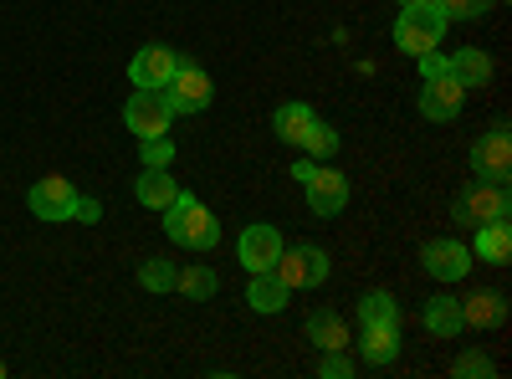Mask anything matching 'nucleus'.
I'll use <instances>...</instances> for the list:
<instances>
[{"mask_svg":"<svg viewBox=\"0 0 512 379\" xmlns=\"http://www.w3.org/2000/svg\"><path fill=\"white\" fill-rule=\"evenodd\" d=\"M159 216H164V231H169V241H175V246H190V251H210V246H216L221 241V221L216 216H210V205H200L195 195H175V200H169L164 210H159Z\"/></svg>","mask_w":512,"mask_h":379,"instance_id":"f257e3e1","label":"nucleus"},{"mask_svg":"<svg viewBox=\"0 0 512 379\" xmlns=\"http://www.w3.org/2000/svg\"><path fill=\"white\" fill-rule=\"evenodd\" d=\"M456 221L466 226H487V221H507L512 216V195H507V180H472L461 195H456Z\"/></svg>","mask_w":512,"mask_h":379,"instance_id":"f03ea898","label":"nucleus"},{"mask_svg":"<svg viewBox=\"0 0 512 379\" xmlns=\"http://www.w3.org/2000/svg\"><path fill=\"white\" fill-rule=\"evenodd\" d=\"M441 36H446V16L441 6H405V16L395 21V47L420 57V52H441Z\"/></svg>","mask_w":512,"mask_h":379,"instance_id":"7ed1b4c3","label":"nucleus"},{"mask_svg":"<svg viewBox=\"0 0 512 379\" xmlns=\"http://www.w3.org/2000/svg\"><path fill=\"white\" fill-rule=\"evenodd\" d=\"M159 93H164L169 113H205V108H210V98H216L210 77H205L200 67H190V62H180V67H175V77H169Z\"/></svg>","mask_w":512,"mask_h":379,"instance_id":"20e7f679","label":"nucleus"},{"mask_svg":"<svg viewBox=\"0 0 512 379\" xmlns=\"http://www.w3.org/2000/svg\"><path fill=\"white\" fill-rule=\"evenodd\" d=\"M169 103L159 88H139V98H128L123 108V123H128V134H139V139H154V134H169Z\"/></svg>","mask_w":512,"mask_h":379,"instance_id":"39448f33","label":"nucleus"},{"mask_svg":"<svg viewBox=\"0 0 512 379\" xmlns=\"http://www.w3.org/2000/svg\"><path fill=\"white\" fill-rule=\"evenodd\" d=\"M272 272L287 287H318V282H328V257L318 246H282V257H277Z\"/></svg>","mask_w":512,"mask_h":379,"instance_id":"423d86ee","label":"nucleus"},{"mask_svg":"<svg viewBox=\"0 0 512 379\" xmlns=\"http://www.w3.org/2000/svg\"><path fill=\"white\" fill-rule=\"evenodd\" d=\"M31 216L36 221H72L77 216V190L62 175H47L31 185Z\"/></svg>","mask_w":512,"mask_h":379,"instance_id":"0eeeda50","label":"nucleus"},{"mask_svg":"<svg viewBox=\"0 0 512 379\" xmlns=\"http://www.w3.org/2000/svg\"><path fill=\"white\" fill-rule=\"evenodd\" d=\"M472 170H477V180H507V170H512V139H507L502 123L472 144Z\"/></svg>","mask_w":512,"mask_h":379,"instance_id":"6e6552de","label":"nucleus"},{"mask_svg":"<svg viewBox=\"0 0 512 379\" xmlns=\"http://www.w3.org/2000/svg\"><path fill=\"white\" fill-rule=\"evenodd\" d=\"M461 103H466V88L451 77V72H441V77H425V93H420V113L425 118H436V123H451L456 113H461Z\"/></svg>","mask_w":512,"mask_h":379,"instance_id":"1a4fd4ad","label":"nucleus"},{"mask_svg":"<svg viewBox=\"0 0 512 379\" xmlns=\"http://www.w3.org/2000/svg\"><path fill=\"white\" fill-rule=\"evenodd\" d=\"M236 251H241L246 272H272L277 257H282V236H277V226H246Z\"/></svg>","mask_w":512,"mask_h":379,"instance_id":"9d476101","label":"nucleus"},{"mask_svg":"<svg viewBox=\"0 0 512 379\" xmlns=\"http://www.w3.org/2000/svg\"><path fill=\"white\" fill-rule=\"evenodd\" d=\"M420 262H425V272L441 277V282H461L466 272H472V246H461V241H431V246L420 251Z\"/></svg>","mask_w":512,"mask_h":379,"instance_id":"9b49d317","label":"nucleus"},{"mask_svg":"<svg viewBox=\"0 0 512 379\" xmlns=\"http://www.w3.org/2000/svg\"><path fill=\"white\" fill-rule=\"evenodd\" d=\"M303 185H308L313 216H338V210L349 205V175H338V170H313Z\"/></svg>","mask_w":512,"mask_h":379,"instance_id":"f8f14e48","label":"nucleus"},{"mask_svg":"<svg viewBox=\"0 0 512 379\" xmlns=\"http://www.w3.org/2000/svg\"><path fill=\"white\" fill-rule=\"evenodd\" d=\"M175 67H180V52L144 47V52H134V62H128V77H134V88H164V82L175 77Z\"/></svg>","mask_w":512,"mask_h":379,"instance_id":"ddd939ff","label":"nucleus"},{"mask_svg":"<svg viewBox=\"0 0 512 379\" xmlns=\"http://www.w3.org/2000/svg\"><path fill=\"white\" fill-rule=\"evenodd\" d=\"M472 257H482V262H492V267H507V262H512V226H507V221H487V226H477Z\"/></svg>","mask_w":512,"mask_h":379,"instance_id":"4468645a","label":"nucleus"},{"mask_svg":"<svg viewBox=\"0 0 512 379\" xmlns=\"http://www.w3.org/2000/svg\"><path fill=\"white\" fill-rule=\"evenodd\" d=\"M313 108L308 103H287V108H277V118H272V134H277V144H292V149H303V139H308V129H313Z\"/></svg>","mask_w":512,"mask_h":379,"instance_id":"2eb2a0df","label":"nucleus"},{"mask_svg":"<svg viewBox=\"0 0 512 379\" xmlns=\"http://www.w3.org/2000/svg\"><path fill=\"white\" fill-rule=\"evenodd\" d=\"M287 282L277 277V272H251V287H246V303L256 308V313H282L287 308Z\"/></svg>","mask_w":512,"mask_h":379,"instance_id":"dca6fc26","label":"nucleus"},{"mask_svg":"<svg viewBox=\"0 0 512 379\" xmlns=\"http://www.w3.org/2000/svg\"><path fill=\"white\" fill-rule=\"evenodd\" d=\"M507 318V298L502 292H477V298H461V328H497Z\"/></svg>","mask_w":512,"mask_h":379,"instance_id":"f3484780","label":"nucleus"},{"mask_svg":"<svg viewBox=\"0 0 512 379\" xmlns=\"http://www.w3.org/2000/svg\"><path fill=\"white\" fill-rule=\"evenodd\" d=\"M359 354H364L369 364H390V359H400V323H364V344H359Z\"/></svg>","mask_w":512,"mask_h":379,"instance_id":"a211bd4d","label":"nucleus"},{"mask_svg":"<svg viewBox=\"0 0 512 379\" xmlns=\"http://www.w3.org/2000/svg\"><path fill=\"white\" fill-rule=\"evenodd\" d=\"M446 72L461 82V88H482V82L492 77V57L477 52V47H461L456 57H446Z\"/></svg>","mask_w":512,"mask_h":379,"instance_id":"6ab92c4d","label":"nucleus"},{"mask_svg":"<svg viewBox=\"0 0 512 379\" xmlns=\"http://www.w3.org/2000/svg\"><path fill=\"white\" fill-rule=\"evenodd\" d=\"M134 195H139V205H144V210H164L169 200L180 195V185L169 180V170H149V164H144V175L134 180Z\"/></svg>","mask_w":512,"mask_h":379,"instance_id":"aec40b11","label":"nucleus"},{"mask_svg":"<svg viewBox=\"0 0 512 379\" xmlns=\"http://www.w3.org/2000/svg\"><path fill=\"white\" fill-rule=\"evenodd\" d=\"M425 328H431L436 339H456L461 333V298H446V292L431 298L425 303Z\"/></svg>","mask_w":512,"mask_h":379,"instance_id":"412c9836","label":"nucleus"},{"mask_svg":"<svg viewBox=\"0 0 512 379\" xmlns=\"http://www.w3.org/2000/svg\"><path fill=\"white\" fill-rule=\"evenodd\" d=\"M308 339L328 354V349H349V328H344V318L338 313H313L308 318Z\"/></svg>","mask_w":512,"mask_h":379,"instance_id":"4be33fe9","label":"nucleus"},{"mask_svg":"<svg viewBox=\"0 0 512 379\" xmlns=\"http://www.w3.org/2000/svg\"><path fill=\"white\" fill-rule=\"evenodd\" d=\"M175 287L185 292V298L205 303V298H216V272H210V267H190V272L175 277Z\"/></svg>","mask_w":512,"mask_h":379,"instance_id":"5701e85b","label":"nucleus"},{"mask_svg":"<svg viewBox=\"0 0 512 379\" xmlns=\"http://www.w3.org/2000/svg\"><path fill=\"white\" fill-rule=\"evenodd\" d=\"M359 323H400V303L390 298V292H369V298L359 303Z\"/></svg>","mask_w":512,"mask_h":379,"instance_id":"b1692460","label":"nucleus"},{"mask_svg":"<svg viewBox=\"0 0 512 379\" xmlns=\"http://www.w3.org/2000/svg\"><path fill=\"white\" fill-rule=\"evenodd\" d=\"M175 267H169L164 257H149L144 267H139V287H149V292H169V287H175Z\"/></svg>","mask_w":512,"mask_h":379,"instance_id":"393cba45","label":"nucleus"},{"mask_svg":"<svg viewBox=\"0 0 512 379\" xmlns=\"http://www.w3.org/2000/svg\"><path fill=\"white\" fill-rule=\"evenodd\" d=\"M303 149H308L313 159H333V154H338V134L328 129V123H318V118H313V129H308Z\"/></svg>","mask_w":512,"mask_h":379,"instance_id":"a878e982","label":"nucleus"},{"mask_svg":"<svg viewBox=\"0 0 512 379\" xmlns=\"http://www.w3.org/2000/svg\"><path fill=\"white\" fill-rule=\"evenodd\" d=\"M436 6H441L446 21H482L492 0H436Z\"/></svg>","mask_w":512,"mask_h":379,"instance_id":"bb28decb","label":"nucleus"},{"mask_svg":"<svg viewBox=\"0 0 512 379\" xmlns=\"http://www.w3.org/2000/svg\"><path fill=\"white\" fill-rule=\"evenodd\" d=\"M139 154H144L149 170H169V159H175V144H169L164 134H154V139H139Z\"/></svg>","mask_w":512,"mask_h":379,"instance_id":"cd10ccee","label":"nucleus"},{"mask_svg":"<svg viewBox=\"0 0 512 379\" xmlns=\"http://www.w3.org/2000/svg\"><path fill=\"white\" fill-rule=\"evenodd\" d=\"M318 374H323V379H349V374H354V364L344 359V349H328V354H323V364H318Z\"/></svg>","mask_w":512,"mask_h":379,"instance_id":"c85d7f7f","label":"nucleus"},{"mask_svg":"<svg viewBox=\"0 0 512 379\" xmlns=\"http://www.w3.org/2000/svg\"><path fill=\"white\" fill-rule=\"evenodd\" d=\"M451 374H461V379H472V374H492V359H487V354H461Z\"/></svg>","mask_w":512,"mask_h":379,"instance_id":"c756f323","label":"nucleus"},{"mask_svg":"<svg viewBox=\"0 0 512 379\" xmlns=\"http://www.w3.org/2000/svg\"><path fill=\"white\" fill-rule=\"evenodd\" d=\"M72 221H82V226L103 221V205H98V200H82V195H77V216H72Z\"/></svg>","mask_w":512,"mask_h":379,"instance_id":"7c9ffc66","label":"nucleus"},{"mask_svg":"<svg viewBox=\"0 0 512 379\" xmlns=\"http://www.w3.org/2000/svg\"><path fill=\"white\" fill-rule=\"evenodd\" d=\"M420 72H425V77H441V72H446V57H436V52H420Z\"/></svg>","mask_w":512,"mask_h":379,"instance_id":"2f4dec72","label":"nucleus"},{"mask_svg":"<svg viewBox=\"0 0 512 379\" xmlns=\"http://www.w3.org/2000/svg\"><path fill=\"white\" fill-rule=\"evenodd\" d=\"M400 6H436V0H400Z\"/></svg>","mask_w":512,"mask_h":379,"instance_id":"473e14b6","label":"nucleus"},{"mask_svg":"<svg viewBox=\"0 0 512 379\" xmlns=\"http://www.w3.org/2000/svg\"><path fill=\"white\" fill-rule=\"evenodd\" d=\"M0 374H6V364H0Z\"/></svg>","mask_w":512,"mask_h":379,"instance_id":"72a5a7b5","label":"nucleus"}]
</instances>
